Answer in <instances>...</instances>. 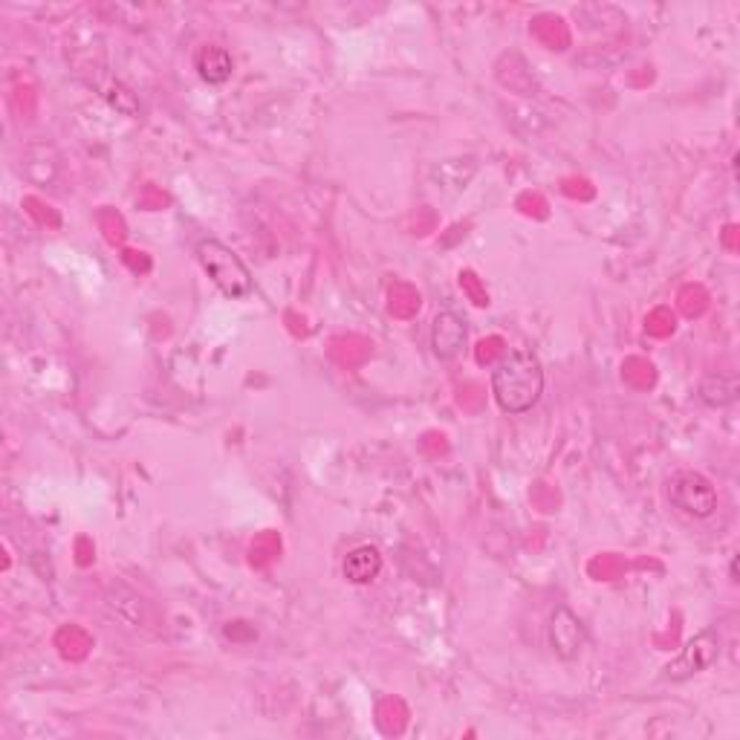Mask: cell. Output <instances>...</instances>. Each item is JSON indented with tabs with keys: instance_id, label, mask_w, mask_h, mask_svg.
<instances>
[{
	"instance_id": "obj_6",
	"label": "cell",
	"mask_w": 740,
	"mask_h": 740,
	"mask_svg": "<svg viewBox=\"0 0 740 740\" xmlns=\"http://www.w3.org/2000/svg\"><path fill=\"white\" fill-rule=\"evenodd\" d=\"M466 336H469V327H466V318H460L452 310H443L437 313L432 324V351L437 359L452 362L457 359L466 347Z\"/></svg>"
},
{
	"instance_id": "obj_4",
	"label": "cell",
	"mask_w": 740,
	"mask_h": 740,
	"mask_svg": "<svg viewBox=\"0 0 740 740\" xmlns=\"http://www.w3.org/2000/svg\"><path fill=\"white\" fill-rule=\"evenodd\" d=\"M718 657H720V633L714 628L700 630L697 637H691L689 642H686V648L680 651V657L662 668V680H668V682L691 680L695 675H700V671H706V668L714 666Z\"/></svg>"
},
{
	"instance_id": "obj_1",
	"label": "cell",
	"mask_w": 740,
	"mask_h": 740,
	"mask_svg": "<svg viewBox=\"0 0 740 740\" xmlns=\"http://www.w3.org/2000/svg\"><path fill=\"white\" fill-rule=\"evenodd\" d=\"M491 394L506 414H527L544 394V367L533 351H513L491 371Z\"/></svg>"
},
{
	"instance_id": "obj_9",
	"label": "cell",
	"mask_w": 740,
	"mask_h": 740,
	"mask_svg": "<svg viewBox=\"0 0 740 740\" xmlns=\"http://www.w3.org/2000/svg\"><path fill=\"white\" fill-rule=\"evenodd\" d=\"M740 382L738 374H709L700 382V399L709 408H726V405L738 403Z\"/></svg>"
},
{
	"instance_id": "obj_5",
	"label": "cell",
	"mask_w": 740,
	"mask_h": 740,
	"mask_svg": "<svg viewBox=\"0 0 740 740\" xmlns=\"http://www.w3.org/2000/svg\"><path fill=\"white\" fill-rule=\"evenodd\" d=\"M587 642V628L570 608H556L550 616V646L561 660H576Z\"/></svg>"
},
{
	"instance_id": "obj_8",
	"label": "cell",
	"mask_w": 740,
	"mask_h": 740,
	"mask_svg": "<svg viewBox=\"0 0 740 740\" xmlns=\"http://www.w3.org/2000/svg\"><path fill=\"white\" fill-rule=\"evenodd\" d=\"M342 572H345V579L351 585H371L382 572V553L371 547V544H362V547L347 553Z\"/></svg>"
},
{
	"instance_id": "obj_2",
	"label": "cell",
	"mask_w": 740,
	"mask_h": 740,
	"mask_svg": "<svg viewBox=\"0 0 740 740\" xmlns=\"http://www.w3.org/2000/svg\"><path fill=\"white\" fill-rule=\"evenodd\" d=\"M197 264L203 266V272L212 278V284L221 290L226 298L237 301L252 295L255 290V281H252L250 266L243 264L241 255L235 250H229L226 243L214 241V237H205L197 243Z\"/></svg>"
},
{
	"instance_id": "obj_3",
	"label": "cell",
	"mask_w": 740,
	"mask_h": 740,
	"mask_svg": "<svg viewBox=\"0 0 740 740\" xmlns=\"http://www.w3.org/2000/svg\"><path fill=\"white\" fill-rule=\"evenodd\" d=\"M668 500L689 518H711L718 513V489L700 472H677L668 480Z\"/></svg>"
},
{
	"instance_id": "obj_7",
	"label": "cell",
	"mask_w": 740,
	"mask_h": 740,
	"mask_svg": "<svg viewBox=\"0 0 740 740\" xmlns=\"http://www.w3.org/2000/svg\"><path fill=\"white\" fill-rule=\"evenodd\" d=\"M194 70L205 84H226L235 73V61H232V52L226 47L205 44L194 55Z\"/></svg>"
}]
</instances>
